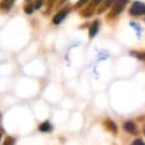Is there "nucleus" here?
<instances>
[{
  "label": "nucleus",
  "mask_w": 145,
  "mask_h": 145,
  "mask_svg": "<svg viewBox=\"0 0 145 145\" xmlns=\"http://www.w3.org/2000/svg\"><path fill=\"white\" fill-rule=\"evenodd\" d=\"M127 3H128V0H116V1L114 2V5H113V7H112V10H111V12L109 13V15L112 17L119 15L123 10H124V7Z\"/></svg>",
  "instance_id": "1"
},
{
  "label": "nucleus",
  "mask_w": 145,
  "mask_h": 145,
  "mask_svg": "<svg viewBox=\"0 0 145 145\" xmlns=\"http://www.w3.org/2000/svg\"><path fill=\"white\" fill-rule=\"evenodd\" d=\"M129 14L131 16H140L145 15V4L141 2H134L129 9Z\"/></svg>",
  "instance_id": "2"
},
{
  "label": "nucleus",
  "mask_w": 145,
  "mask_h": 145,
  "mask_svg": "<svg viewBox=\"0 0 145 145\" xmlns=\"http://www.w3.org/2000/svg\"><path fill=\"white\" fill-rule=\"evenodd\" d=\"M123 128L126 132L131 133V134H136L137 133V127L133 121H126L123 124Z\"/></svg>",
  "instance_id": "3"
},
{
  "label": "nucleus",
  "mask_w": 145,
  "mask_h": 145,
  "mask_svg": "<svg viewBox=\"0 0 145 145\" xmlns=\"http://www.w3.org/2000/svg\"><path fill=\"white\" fill-rule=\"evenodd\" d=\"M67 13H68V11H67V10L60 11V12H59L58 14L55 15V17L53 18V23H54V24H56V25H59L63 20H64L65 17L67 16Z\"/></svg>",
  "instance_id": "4"
},
{
  "label": "nucleus",
  "mask_w": 145,
  "mask_h": 145,
  "mask_svg": "<svg viewBox=\"0 0 145 145\" xmlns=\"http://www.w3.org/2000/svg\"><path fill=\"white\" fill-rule=\"evenodd\" d=\"M105 125L106 126V128L108 129L110 132L114 133V134L117 133V126L111 119H106V120L105 121Z\"/></svg>",
  "instance_id": "5"
},
{
  "label": "nucleus",
  "mask_w": 145,
  "mask_h": 145,
  "mask_svg": "<svg viewBox=\"0 0 145 145\" xmlns=\"http://www.w3.org/2000/svg\"><path fill=\"white\" fill-rule=\"evenodd\" d=\"M116 0H105V2H103V4L101 5V7L99 9V11L97 12L99 13H101V12H103L105 10H106L107 8H109V7L112 5V3L113 2H115Z\"/></svg>",
  "instance_id": "6"
},
{
  "label": "nucleus",
  "mask_w": 145,
  "mask_h": 145,
  "mask_svg": "<svg viewBox=\"0 0 145 145\" xmlns=\"http://www.w3.org/2000/svg\"><path fill=\"white\" fill-rule=\"evenodd\" d=\"M39 130L42 131V132H48V131L52 130V126H51L49 121H45V122H43L42 124H40Z\"/></svg>",
  "instance_id": "7"
},
{
  "label": "nucleus",
  "mask_w": 145,
  "mask_h": 145,
  "mask_svg": "<svg viewBox=\"0 0 145 145\" xmlns=\"http://www.w3.org/2000/svg\"><path fill=\"white\" fill-rule=\"evenodd\" d=\"M97 30H99V22H97V21H95V22L93 23V25L91 26V28H89V36L93 38V37L97 33Z\"/></svg>",
  "instance_id": "8"
},
{
  "label": "nucleus",
  "mask_w": 145,
  "mask_h": 145,
  "mask_svg": "<svg viewBox=\"0 0 145 145\" xmlns=\"http://www.w3.org/2000/svg\"><path fill=\"white\" fill-rule=\"evenodd\" d=\"M15 0H4L2 3H1V7L3 8H10L11 4L14 2Z\"/></svg>",
  "instance_id": "9"
},
{
  "label": "nucleus",
  "mask_w": 145,
  "mask_h": 145,
  "mask_svg": "<svg viewBox=\"0 0 145 145\" xmlns=\"http://www.w3.org/2000/svg\"><path fill=\"white\" fill-rule=\"evenodd\" d=\"M14 142H15L14 138H12V137H6L3 145H14Z\"/></svg>",
  "instance_id": "10"
},
{
  "label": "nucleus",
  "mask_w": 145,
  "mask_h": 145,
  "mask_svg": "<svg viewBox=\"0 0 145 145\" xmlns=\"http://www.w3.org/2000/svg\"><path fill=\"white\" fill-rule=\"evenodd\" d=\"M132 54H134L133 56L137 57V58H139L140 60H145V53H139V52H136V53H132Z\"/></svg>",
  "instance_id": "11"
},
{
  "label": "nucleus",
  "mask_w": 145,
  "mask_h": 145,
  "mask_svg": "<svg viewBox=\"0 0 145 145\" xmlns=\"http://www.w3.org/2000/svg\"><path fill=\"white\" fill-rule=\"evenodd\" d=\"M132 145H145V142L140 138H137L135 139L134 141L132 142Z\"/></svg>",
  "instance_id": "12"
},
{
  "label": "nucleus",
  "mask_w": 145,
  "mask_h": 145,
  "mask_svg": "<svg viewBox=\"0 0 145 145\" xmlns=\"http://www.w3.org/2000/svg\"><path fill=\"white\" fill-rule=\"evenodd\" d=\"M24 11L27 13V14H32L33 11H34V8H33L32 5H29V6L25 7V8H24Z\"/></svg>",
  "instance_id": "13"
},
{
  "label": "nucleus",
  "mask_w": 145,
  "mask_h": 145,
  "mask_svg": "<svg viewBox=\"0 0 145 145\" xmlns=\"http://www.w3.org/2000/svg\"><path fill=\"white\" fill-rule=\"evenodd\" d=\"M89 0H79V2L76 4V8H79V7H81V6H83L85 3H87Z\"/></svg>",
  "instance_id": "14"
},
{
  "label": "nucleus",
  "mask_w": 145,
  "mask_h": 145,
  "mask_svg": "<svg viewBox=\"0 0 145 145\" xmlns=\"http://www.w3.org/2000/svg\"><path fill=\"white\" fill-rule=\"evenodd\" d=\"M103 0H91V6H95V5H99Z\"/></svg>",
  "instance_id": "15"
},
{
  "label": "nucleus",
  "mask_w": 145,
  "mask_h": 145,
  "mask_svg": "<svg viewBox=\"0 0 145 145\" xmlns=\"http://www.w3.org/2000/svg\"><path fill=\"white\" fill-rule=\"evenodd\" d=\"M41 5H42V2L41 1H38V2L35 3V8L36 9H39L41 7Z\"/></svg>",
  "instance_id": "16"
},
{
  "label": "nucleus",
  "mask_w": 145,
  "mask_h": 145,
  "mask_svg": "<svg viewBox=\"0 0 145 145\" xmlns=\"http://www.w3.org/2000/svg\"><path fill=\"white\" fill-rule=\"evenodd\" d=\"M0 140H1V133H0Z\"/></svg>",
  "instance_id": "17"
},
{
  "label": "nucleus",
  "mask_w": 145,
  "mask_h": 145,
  "mask_svg": "<svg viewBox=\"0 0 145 145\" xmlns=\"http://www.w3.org/2000/svg\"><path fill=\"white\" fill-rule=\"evenodd\" d=\"M0 119H1V114H0Z\"/></svg>",
  "instance_id": "18"
},
{
  "label": "nucleus",
  "mask_w": 145,
  "mask_h": 145,
  "mask_svg": "<svg viewBox=\"0 0 145 145\" xmlns=\"http://www.w3.org/2000/svg\"><path fill=\"white\" fill-rule=\"evenodd\" d=\"M144 134H145V129H144Z\"/></svg>",
  "instance_id": "19"
},
{
  "label": "nucleus",
  "mask_w": 145,
  "mask_h": 145,
  "mask_svg": "<svg viewBox=\"0 0 145 145\" xmlns=\"http://www.w3.org/2000/svg\"><path fill=\"white\" fill-rule=\"evenodd\" d=\"M28 1H30V0H28Z\"/></svg>",
  "instance_id": "20"
}]
</instances>
